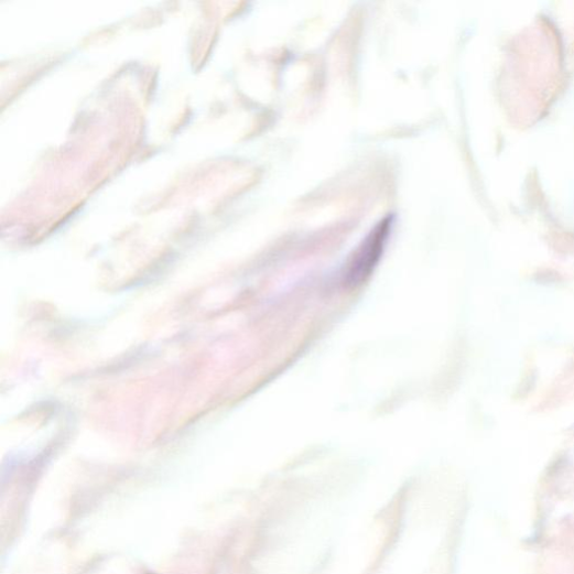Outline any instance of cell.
Masks as SVG:
<instances>
[{"label": "cell", "mask_w": 574, "mask_h": 574, "mask_svg": "<svg viewBox=\"0 0 574 574\" xmlns=\"http://www.w3.org/2000/svg\"><path fill=\"white\" fill-rule=\"evenodd\" d=\"M390 234L389 224H380L357 249L345 273V283L358 286L366 282L379 263Z\"/></svg>", "instance_id": "cell-1"}]
</instances>
